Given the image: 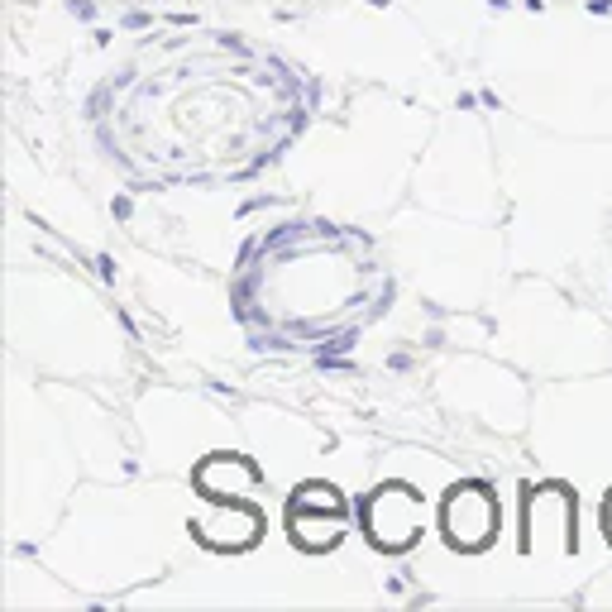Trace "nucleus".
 <instances>
[{
  "mask_svg": "<svg viewBox=\"0 0 612 612\" xmlns=\"http://www.w3.org/2000/svg\"><path fill=\"white\" fill-rule=\"evenodd\" d=\"M440 526H445V541L455 550H483L498 531V503L493 493L479 488V483H464L445 498V512H440Z\"/></svg>",
  "mask_w": 612,
  "mask_h": 612,
  "instance_id": "nucleus-3",
  "label": "nucleus"
},
{
  "mask_svg": "<svg viewBox=\"0 0 612 612\" xmlns=\"http://www.w3.org/2000/svg\"><path fill=\"white\" fill-rule=\"evenodd\" d=\"M603 531H608V541H612V493H608V503H603Z\"/></svg>",
  "mask_w": 612,
  "mask_h": 612,
  "instance_id": "nucleus-6",
  "label": "nucleus"
},
{
  "mask_svg": "<svg viewBox=\"0 0 612 612\" xmlns=\"http://www.w3.org/2000/svg\"><path fill=\"white\" fill-rule=\"evenodd\" d=\"M364 522H369L373 546L407 550L421 536V498H416L412 488H402V483H388V488H378L369 498Z\"/></svg>",
  "mask_w": 612,
  "mask_h": 612,
  "instance_id": "nucleus-4",
  "label": "nucleus"
},
{
  "mask_svg": "<svg viewBox=\"0 0 612 612\" xmlns=\"http://www.w3.org/2000/svg\"><path fill=\"white\" fill-rule=\"evenodd\" d=\"M378 302V268L354 254L345 235L321 225H292L263 244V263L249 268L244 316H263L278 340H321L359 326Z\"/></svg>",
  "mask_w": 612,
  "mask_h": 612,
  "instance_id": "nucleus-1",
  "label": "nucleus"
},
{
  "mask_svg": "<svg viewBox=\"0 0 612 612\" xmlns=\"http://www.w3.org/2000/svg\"><path fill=\"white\" fill-rule=\"evenodd\" d=\"M287 531L306 550H330L345 536V503H340V493L326 488V483L297 488V498L287 507Z\"/></svg>",
  "mask_w": 612,
  "mask_h": 612,
  "instance_id": "nucleus-2",
  "label": "nucleus"
},
{
  "mask_svg": "<svg viewBox=\"0 0 612 612\" xmlns=\"http://www.w3.org/2000/svg\"><path fill=\"white\" fill-rule=\"evenodd\" d=\"M259 512L254 507H244L240 498H230V512L225 507H216L211 517H201L197 522V536L206 541V546H216V550H244V546H254L259 541Z\"/></svg>",
  "mask_w": 612,
  "mask_h": 612,
  "instance_id": "nucleus-5",
  "label": "nucleus"
}]
</instances>
